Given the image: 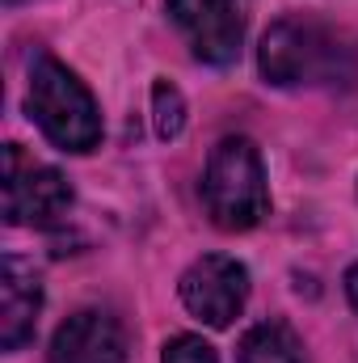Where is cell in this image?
I'll return each mask as SVG.
<instances>
[{
    "instance_id": "obj_1",
    "label": "cell",
    "mask_w": 358,
    "mask_h": 363,
    "mask_svg": "<svg viewBox=\"0 0 358 363\" xmlns=\"http://www.w3.org/2000/svg\"><path fill=\"white\" fill-rule=\"evenodd\" d=\"M25 110L59 152L81 157V152H93L101 144V110L93 101L89 85L68 64H59L55 55H38L30 64Z\"/></svg>"
},
{
    "instance_id": "obj_2",
    "label": "cell",
    "mask_w": 358,
    "mask_h": 363,
    "mask_svg": "<svg viewBox=\"0 0 358 363\" xmlns=\"http://www.w3.org/2000/svg\"><path fill=\"white\" fill-rule=\"evenodd\" d=\"M202 207L224 233H249L270 216L266 165L249 135H228L211 148L202 174Z\"/></svg>"
},
{
    "instance_id": "obj_3",
    "label": "cell",
    "mask_w": 358,
    "mask_h": 363,
    "mask_svg": "<svg viewBox=\"0 0 358 363\" xmlns=\"http://www.w3.org/2000/svg\"><path fill=\"white\" fill-rule=\"evenodd\" d=\"M337 60H342L337 38L325 34L321 26L295 21V17L274 21L262 34V47H258V68H262L266 85H278V89L333 81Z\"/></svg>"
},
{
    "instance_id": "obj_4",
    "label": "cell",
    "mask_w": 358,
    "mask_h": 363,
    "mask_svg": "<svg viewBox=\"0 0 358 363\" xmlns=\"http://www.w3.org/2000/svg\"><path fill=\"white\" fill-rule=\"evenodd\" d=\"M72 207V186L55 165H38L21 144H4V224H55Z\"/></svg>"
},
{
    "instance_id": "obj_5",
    "label": "cell",
    "mask_w": 358,
    "mask_h": 363,
    "mask_svg": "<svg viewBox=\"0 0 358 363\" xmlns=\"http://www.w3.org/2000/svg\"><path fill=\"white\" fill-rule=\"evenodd\" d=\"M178 296L190 308V317H198L211 330H228L249 300V267L228 258V254H202L198 262H190L178 279Z\"/></svg>"
},
{
    "instance_id": "obj_6",
    "label": "cell",
    "mask_w": 358,
    "mask_h": 363,
    "mask_svg": "<svg viewBox=\"0 0 358 363\" xmlns=\"http://www.w3.org/2000/svg\"><path fill=\"white\" fill-rule=\"evenodd\" d=\"M165 4H169V17L178 21V30L190 38L194 60H202L211 68H228L241 55L245 21L232 0H165Z\"/></svg>"
},
{
    "instance_id": "obj_7",
    "label": "cell",
    "mask_w": 358,
    "mask_h": 363,
    "mask_svg": "<svg viewBox=\"0 0 358 363\" xmlns=\"http://www.w3.org/2000/svg\"><path fill=\"white\" fill-rule=\"evenodd\" d=\"M38 313H42V279L34 262L21 254H4L0 258V347L8 355L34 338Z\"/></svg>"
},
{
    "instance_id": "obj_8",
    "label": "cell",
    "mask_w": 358,
    "mask_h": 363,
    "mask_svg": "<svg viewBox=\"0 0 358 363\" xmlns=\"http://www.w3.org/2000/svg\"><path fill=\"white\" fill-rule=\"evenodd\" d=\"M127 359V334L118 325V317H110L105 308H81L72 313L55 338L47 363H122Z\"/></svg>"
},
{
    "instance_id": "obj_9",
    "label": "cell",
    "mask_w": 358,
    "mask_h": 363,
    "mask_svg": "<svg viewBox=\"0 0 358 363\" xmlns=\"http://www.w3.org/2000/svg\"><path fill=\"white\" fill-rule=\"evenodd\" d=\"M236 363H308V355L287 321H262L241 338Z\"/></svg>"
},
{
    "instance_id": "obj_10",
    "label": "cell",
    "mask_w": 358,
    "mask_h": 363,
    "mask_svg": "<svg viewBox=\"0 0 358 363\" xmlns=\"http://www.w3.org/2000/svg\"><path fill=\"white\" fill-rule=\"evenodd\" d=\"M152 127L161 140H178L185 131V97L165 77H156V85H152Z\"/></svg>"
},
{
    "instance_id": "obj_11",
    "label": "cell",
    "mask_w": 358,
    "mask_h": 363,
    "mask_svg": "<svg viewBox=\"0 0 358 363\" xmlns=\"http://www.w3.org/2000/svg\"><path fill=\"white\" fill-rule=\"evenodd\" d=\"M161 363H219V359H215V347L202 342L198 334H178V338L165 342Z\"/></svg>"
},
{
    "instance_id": "obj_12",
    "label": "cell",
    "mask_w": 358,
    "mask_h": 363,
    "mask_svg": "<svg viewBox=\"0 0 358 363\" xmlns=\"http://www.w3.org/2000/svg\"><path fill=\"white\" fill-rule=\"evenodd\" d=\"M342 283H346V300H350V308L358 313V262L346 271V279H342Z\"/></svg>"
},
{
    "instance_id": "obj_13",
    "label": "cell",
    "mask_w": 358,
    "mask_h": 363,
    "mask_svg": "<svg viewBox=\"0 0 358 363\" xmlns=\"http://www.w3.org/2000/svg\"><path fill=\"white\" fill-rule=\"evenodd\" d=\"M8 4H25V0H8Z\"/></svg>"
}]
</instances>
